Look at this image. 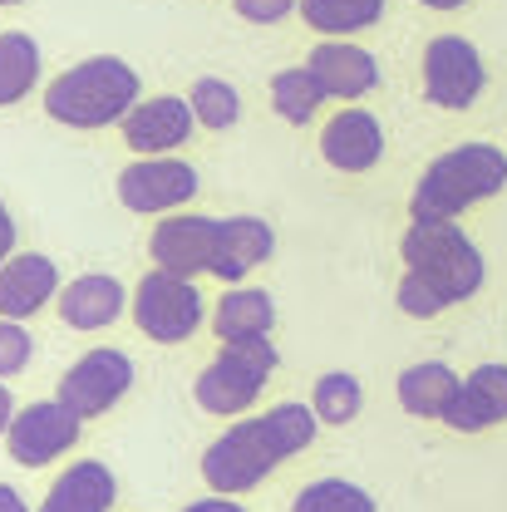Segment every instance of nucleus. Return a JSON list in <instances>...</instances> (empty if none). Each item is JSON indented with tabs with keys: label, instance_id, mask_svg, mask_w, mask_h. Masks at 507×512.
Masks as SVG:
<instances>
[{
	"label": "nucleus",
	"instance_id": "obj_1",
	"mask_svg": "<svg viewBox=\"0 0 507 512\" xmlns=\"http://www.w3.org/2000/svg\"><path fill=\"white\" fill-rule=\"evenodd\" d=\"M316 429V409L286 399L266 414L232 424L222 439H212L207 453H202V478H207L212 493H227V498L252 493L256 483H266L286 458H296V453H306L316 444Z\"/></svg>",
	"mask_w": 507,
	"mask_h": 512
},
{
	"label": "nucleus",
	"instance_id": "obj_2",
	"mask_svg": "<svg viewBox=\"0 0 507 512\" xmlns=\"http://www.w3.org/2000/svg\"><path fill=\"white\" fill-rule=\"evenodd\" d=\"M138 104V69L119 55H89L69 64L45 89V114L64 128L124 124Z\"/></svg>",
	"mask_w": 507,
	"mask_h": 512
},
{
	"label": "nucleus",
	"instance_id": "obj_3",
	"mask_svg": "<svg viewBox=\"0 0 507 512\" xmlns=\"http://www.w3.org/2000/svg\"><path fill=\"white\" fill-rule=\"evenodd\" d=\"M507 188V153L498 143H458L439 153L414 183L409 217H448L458 222L468 207L488 202Z\"/></svg>",
	"mask_w": 507,
	"mask_h": 512
},
{
	"label": "nucleus",
	"instance_id": "obj_4",
	"mask_svg": "<svg viewBox=\"0 0 507 512\" xmlns=\"http://www.w3.org/2000/svg\"><path fill=\"white\" fill-rule=\"evenodd\" d=\"M399 256H404V271L424 276L448 306L458 301H473L488 281V261L473 247V237L448 222V217H409L404 227V242H399Z\"/></svg>",
	"mask_w": 507,
	"mask_h": 512
},
{
	"label": "nucleus",
	"instance_id": "obj_5",
	"mask_svg": "<svg viewBox=\"0 0 507 512\" xmlns=\"http://www.w3.org/2000/svg\"><path fill=\"white\" fill-rule=\"evenodd\" d=\"M276 365H281V355H276L271 335H261V340H222L212 365L192 380V399H197V409H207L217 419H237L261 399V389L276 375Z\"/></svg>",
	"mask_w": 507,
	"mask_h": 512
},
{
	"label": "nucleus",
	"instance_id": "obj_6",
	"mask_svg": "<svg viewBox=\"0 0 507 512\" xmlns=\"http://www.w3.org/2000/svg\"><path fill=\"white\" fill-rule=\"evenodd\" d=\"M202 291L192 286L188 276H173V271H148L138 286H133V325L158 340V345H183L197 335L202 325Z\"/></svg>",
	"mask_w": 507,
	"mask_h": 512
},
{
	"label": "nucleus",
	"instance_id": "obj_7",
	"mask_svg": "<svg viewBox=\"0 0 507 512\" xmlns=\"http://www.w3.org/2000/svg\"><path fill=\"white\" fill-rule=\"evenodd\" d=\"M483 84H488V69H483V55H478L473 40H463V35H434L424 45V99L434 109H448V114L473 109L478 94H483Z\"/></svg>",
	"mask_w": 507,
	"mask_h": 512
},
{
	"label": "nucleus",
	"instance_id": "obj_8",
	"mask_svg": "<svg viewBox=\"0 0 507 512\" xmlns=\"http://www.w3.org/2000/svg\"><path fill=\"white\" fill-rule=\"evenodd\" d=\"M114 192H119V202L128 212H138V217H168V212H178L183 202L197 197V168L183 163V158H173V153L133 158L119 173Z\"/></svg>",
	"mask_w": 507,
	"mask_h": 512
},
{
	"label": "nucleus",
	"instance_id": "obj_9",
	"mask_svg": "<svg viewBox=\"0 0 507 512\" xmlns=\"http://www.w3.org/2000/svg\"><path fill=\"white\" fill-rule=\"evenodd\" d=\"M128 389H133V360H128L124 350H89V355H79L69 370H64L60 380V404H69L84 424L89 419H99V414H109L119 399H124Z\"/></svg>",
	"mask_w": 507,
	"mask_h": 512
},
{
	"label": "nucleus",
	"instance_id": "obj_10",
	"mask_svg": "<svg viewBox=\"0 0 507 512\" xmlns=\"http://www.w3.org/2000/svg\"><path fill=\"white\" fill-rule=\"evenodd\" d=\"M79 429H84V419L69 404H60V399H35V404H25L15 414V424L5 434V448H10V458L20 468H45V463L64 458L69 448L79 444Z\"/></svg>",
	"mask_w": 507,
	"mask_h": 512
},
{
	"label": "nucleus",
	"instance_id": "obj_11",
	"mask_svg": "<svg viewBox=\"0 0 507 512\" xmlns=\"http://www.w3.org/2000/svg\"><path fill=\"white\" fill-rule=\"evenodd\" d=\"M212 247H217V217H197V212H168L158 217L153 237H148V256L158 271L173 276H202L212 271Z\"/></svg>",
	"mask_w": 507,
	"mask_h": 512
},
{
	"label": "nucleus",
	"instance_id": "obj_12",
	"mask_svg": "<svg viewBox=\"0 0 507 512\" xmlns=\"http://www.w3.org/2000/svg\"><path fill=\"white\" fill-rule=\"evenodd\" d=\"M119 128H124V143L138 158H163V153L183 148L192 138L197 114H192L188 99H178V94H153V99H138L133 114Z\"/></svg>",
	"mask_w": 507,
	"mask_h": 512
},
{
	"label": "nucleus",
	"instance_id": "obj_13",
	"mask_svg": "<svg viewBox=\"0 0 507 512\" xmlns=\"http://www.w3.org/2000/svg\"><path fill=\"white\" fill-rule=\"evenodd\" d=\"M320 158L335 173H370L384 158V128L370 109H340L335 119H325L320 133Z\"/></svg>",
	"mask_w": 507,
	"mask_h": 512
},
{
	"label": "nucleus",
	"instance_id": "obj_14",
	"mask_svg": "<svg viewBox=\"0 0 507 512\" xmlns=\"http://www.w3.org/2000/svg\"><path fill=\"white\" fill-rule=\"evenodd\" d=\"M60 291V266L45 252H15L0 266V316L5 320H30L50 301H60Z\"/></svg>",
	"mask_w": 507,
	"mask_h": 512
},
{
	"label": "nucleus",
	"instance_id": "obj_15",
	"mask_svg": "<svg viewBox=\"0 0 507 512\" xmlns=\"http://www.w3.org/2000/svg\"><path fill=\"white\" fill-rule=\"evenodd\" d=\"M271 252H276V232H271L266 217H252V212L217 217V247H212V271L207 276L242 286Z\"/></svg>",
	"mask_w": 507,
	"mask_h": 512
},
{
	"label": "nucleus",
	"instance_id": "obj_16",
	"mask_svg": "<svg viewBox=\"0 0 507 512\" xmlns=\"http://www.w3.org/2000/svg\"><path fill=\"white\" fill-rule=\"evenodd\" d=\"M453 434H483L493 424H507V365H478L458 384V399L444 414Z\"/></svg>",
	"mask_w": 507,
	"mask_h": 512
},
{
	"label": "nucleus",
	"instance_id": "obj_17",
	"mask_svg": "<svg viewBox=\"0 0 507 512\" xmlns=\"http://www.w3.org/2000/svg\"><path fill=\"white\" fill-rule=\"evenodd\" d=\"M311 74L325 84L330 99H365L370 89H380V60L365 50V45H345V40H320L311 50Z\"/></svg>",
	"mask_w": 507,
	"mask_h": 512
},
{
	"label": "nucleus",
	"instance_id": "obj_18",
	"mask_svg": "<svg viewBox=\"0 0 507 512\" xmlns=\"http://www.w3.org/2000/svg\"><path fill=\"white\" fill-rule=\"evenodd\" d=\"M60 320L69 330H104V325H114V320L124 316L128 306V291L119 276H109V271H84V276H74L69 286L60 291Z\"/></svg>",
	"mask_w": 507,
	"mask_h": 512
},
{
	"label": "nucleus",
	"instance_id": "obj_19",
	"mask_svg": "<svg viewBox=\"0 0 507 512\" xmlns=\"http://www.w3.org/2000/svg\"><path fill=\"white\" fill-rule=\"evenodd\" d=\"M119 498V478L109 463L99 458H84V463H69L60 478L50 483L45 503L35 512H109Z\"/></svg>",
	"mask_w": 507,
	"mask_h": 512
},
{
	"label": "nucleus",
	"instance_id": "obj_20",
	"mask_svg": "<svg viewBox=\"0 0 507 512\" xmlns=\"http://www.w3.org/2000/svg\"><path fill=\"white\" fill-rule=\"evenodd\" d=\"M458 384H463V375H453L444 360H419V365H409L399 375L394 394H399L404 414H414V419H444L448 409H453V399H458Z\"/></svg>",
	"mask_w": 507,
	"mask_h": 512
},
{
	"label": "nucleus",
	"instance_id": "obj_21",
	"mask_svg": "<svg viewBox=\"0 0 507 512\" xmlns=\"http://www.w3.org/2000/svg\"><path fill=\"white\" fill-rule=\"evenodd\" d=\"M276 325V301L261 286H227L217 311H212V335L217 340H261Z\"/></svg>",
	"mask_w": 507,
	"mask_h": 512
},
{
	"label": "nucleus",
	"instance_id": "obj_22",
	"mask_svg": "<svg viewBox=\"0 0 507 512\" xmlns=\"http://www.w3.org/2000/svg\"><path fill=\"white\" fill-rule=\"evenodd\" d=\"M320 40H345V35H360L370 25H380L384 0H301L296 10Z\"/></svg>",
	"mask_w": 507,
	"mask_h": 512
},
{
	"label": "nucleus",
	"instance_id": "obj_23",
	"mask_svg": "<svg viewBox=\"0 0 507 512\" xmlns=\"http://www.w3.org/2000/svg\"><path fill=\"white\" fill-rule=\"evenodd\" d=\"M325 99H330V94H325V84L311 74V64H291V69H276V74H271V109H276V119H286V124H311Z\"/></svg>",
	"mask_w": 507,
	"mask_h": 512
},
{
	"label": "nucleus",
	"instance_id": "obj_24",
	"mask_svg": "<svg viewBox=\"0 0 507 512\" xmlns=\"http://www.w3.org/2000/svg\"><path fill=\"white\" fill-rule=\"evenodd\" d=\"M40 84V45L25 30H0V109L20 104Z\"/></svg>",
	"mask_w": 507,
	"mask_h": 512
},
{
	"label": "nucleus",
	"instance_id": "obj_25",
	"mask_svg": "<svg viewBox=\"0 0 507 512\" xmlns=\"http://www.w3.org/2000/svg\"><path fill=\"white\" fill-rule=\"evenodd\" d=\"M311 409H316L320 424L340 429V424H350V419L365 409V384L355 380L350 370H325V375L311 384Z\"/></svg>",
	"mask_w": 507,
	"mask_h": 512
},
{
	"label": "nucleus",
	"instance_id": "obj_26",
	"mask_svg": "<svg viewBox=\"0 0 507 512\" xmlns=\"http://www.w3.org/2000/svg\"><path fill=\"white\" fill-rule=\"evenodd\" d=\"M291 512H375V498L350 478H316L296 493Z\"/></svg>",
	"mask_w": 507,
	"mask_h": 512
},
{
	"label": "nucleus",
	"instance_id": "obj_27",
	"mask_svg": "<svg viewBox=\"0 0 507 512\" xmlns=\"http://www.w3.org/2000/svg\"><path fill=\"white\" fill-rule=\"evenodd\" d=\"M188 104H192V114H197V124L212 128V133L232 128L237 124V114H242V94H237L227 79H217V74H202V79L192 84Z\"/></svg>",
	"mask_w": 507,
	"mask_h": 512
},
{
	"label": "nucleus",
	"instance_id": "obj_28",
	"mask_svg": "<svg viewBox=\"0 0 507 512\" xmlns=\"http://www.w3.org/2000/svg\"><path fill=\"white\" fill-rule=\"evenodd\" d=\"M394 301H399V311H404V316H414V320H429V316H439V311H448L444 296H439L424 276H414V271H404V276H399Z\"/></svg>",
	"mask_w": 507,
	"mask_h": 512
},
{
	"label": "nucleus",
	"instance_id": "obj_29",
	"mask_svg": "<svg viewBox=\"0 0 507 512\" xmlns=\"http://www.w3.org/2000/svg\"><path fill=\"white\" fill-rule=\"evenodd\" d=\"M30 355H35V340H30L25 320H5L0 316V380L20 375V370L30 365Z\"/></svg>",
	"mask_w": 507,
	"mask_h": 512
},
{
	"label": "nucleus",
	"instance_id": "obj_30",
	"mask_svg": "<svg viewBox=\"0 0 507 512\" xmlns=\"http://www.w3.org/2000/svg\"><path fill=\"white\" fill-rule=\"evenodd\" d=\"M232 10H237L247 25H276V20H286L291 10H301V0H232Z\"/></svg>",
	"mask_w": 507,
	"mask_h": 512
},
{
	"label": "nucleus",
	"instance_id": "obj_31",
	"mask_svg": "<svg viewBox=\"0 0 507 512\" xmlns=\"http://www.w3.org/2000/svg\"><path fill=\"white\" fill-rule=\"evenodd\" d=\"M183 512H247L237 498H227V493H212V498H202V503H188Z\"/></svg>",
	"mask_w": 507,
	"mask_h": 512
},
{
	"label": "nucleus",
	"instance_id": "obj_32",
	"mask_svg": "<svg viewBox=\"0 0 507 512\" xmlns=\"http://www.w3.org/2000/svg\"><path fill=\"white\" fill-rule=\"evenodd\" d=\"M15 256V222H10V207L0 202V266Z\"/></svg>",
	"mask_w": 507,
	"mask_h": 512
},
{
	"label": "nucleus",
	"instance_id": "obj_33",
	"mask_svg": "<svg viewBox=\"0 0 507 512\" xmlns=\"http://www.w3.org/2000/svg\"><path fill=\"white\" fill-rule=\"evenodd\" d=\"M15 414H20V409H15V399H10V389L0 384V439L10 434V424H15Z\"/></svg>",
	"mask_w": 507,
	"mask_h": 512
},
{
	"label": "nucleus",
	"instance_id": "obj_34",
	"mask_svg": "<svg viewBox=\"0 0 507 512\" xmlns=\"http://www.w3.org/2000/svg\"><path fill=\"white\" fill-rule=\"evenodd\" d=\"M0 512H30V503H25L10 483H0Z\"/></svg>",
	"mask_w": 507,
	"mask_h": 512
},
{
	"label": "nucleus",
	"instance_id": "obj_35",
	"mask_svg": "<svg viewBox=\"0 0 507 512\" xmlns=\"http://www.w3.org/2000/svg\"><path fill=\"white\" fill-rule=\"evenodd\" d=\"M419 5H429V10H463L468 0H419Z\"/></svg>",
	"mask_w": 507,
	"mask_h": 512
},
{
	"label": "nucleus",
	"instance_id": "obj_36",
	"mask_svg": "<svg viewBox=\"0 0 507 512\" xmlns=\"http://www.w3.org/2000/svg\"><path fill=\"white\" fill-rule=\"evenodd\" d=\"M0 5H20V0H0Z\"/></svg>",
	"mask_w": 507,
	"mask_h": 512
}]
</instances>
